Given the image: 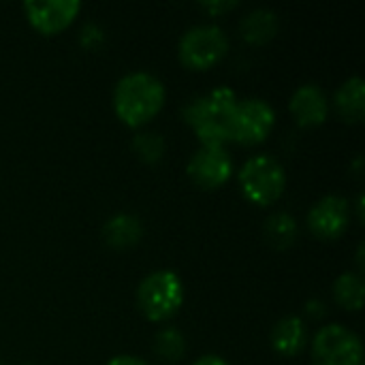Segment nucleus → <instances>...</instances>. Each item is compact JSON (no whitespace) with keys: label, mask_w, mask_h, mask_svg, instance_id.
<instances>
[{"label":"nucleus","mask_w":365,"mask_h":365,"mask_svg":"<svg viewBox=\"0 0 365 365\" xmlns=\"http://www.w3.org/2000/svg\"><path fill=\"white\" fill-rule=\"evenodd\" d=\"M349 225V203L340 195H327L308 214L310 231L321 240H334L342 235Z\"/></svg>","instance_id":"nucleus-9"},{"label":"nucleus","mask_w":365,"mask_h":365,"mask_svg":"<svg viewBox=\"0 0 365 365\" xmlns=\"http://www.w3.org/2000/svg\"><path fill=\"white\" fill-rule=\"evenodd\" d=\"M90 34H92V43L101 41V30H98L94 24H86V26H83V30H81V41L86 43V41L90 38Z\"/></svg>","instance_id":"nucleus-22"},{"label":"nucleus","mask_w":365,"mask_h":365,"mask_svg":"<svg viewBox=\"0 0 365 365\" xmlns=\"http://www.w3.org/2000/svg\"><path fill=\"white\" fill-rule=\"evenodd\" d=\"M201 6L205 9V11H210L212 15H216V13H222V11H229V9H233V6H237V0H205V2H201Z\"/></svg>","instance_id":"nucleus-20"},{"label":"nucleus","mask_w":365,"mask_h":365,"mask_svg":"<svg viewBox=\"0 0 365 365\" xmlns=\"http://www.w3.org/2000/svg\"><path fill=\"white\" fill-rule=\"evenodd\" d=\"M103 233H105L107 244L115 248H128L139 242L143 227H141V220L133 214H115L113 218L105 222Z\"/></svg>","instance_id":"nucleus-14"},{"label":"nucleus","mask_w":365,"mask_h":365,"mask_svg":"<svg viewBox=\"0 0 365 365\" xmlns=\"http://www.w3.org/2000/svg\"><path fill=\"white\" fill-rule=\"evenodd\" d=\"M291 111L302 126H317L327 118L329 103L325 92L317 83H306L293 92Z\"/></svg>","instance_id":"nucleus-11"},{"label":"nucleus","mask_w":365,"mask_h":365,"mask_svg":"<svg viewBox=\"0 0 365 365\" xmlns=\"http://www.w3.org/2000/svg\"><path fill=\"white\" fill-rule=\"evenodd\" d=\"M312 365H364L359 336L338 323L319 329L312 342Z\"/></svg>","instance_id":"nucleus-4"},{"label":"nucleus","mask_w":365,"mask_h":365,"mask_svg":"<svg viewBox=\"0 0 365 365\" xmlns=\"http://www.w3.org/2000/svg\"><path fill=\"white\" fill-rule=\"evenodd\" d=\"M263 233L267 237V242L276 248H287L293 244L295 235H297V222L291 214L287 212H276L265 220Z\"/></svg>","instance_id":"nucleus-16"},{"label":"nucleus","mask_w":365,"mask_h":365,"mask_svg":"<svg viewBox=\"0 0 365 365\" xmlns=\"http://www.w3.org/2000/svg\"><path fill=\"white\" fill-rule=\"evenodd\" d=\"M231 171L233 163L225 148L201 145L188 160V175L201 188H216L225 184Z\"/></svg>","instance_id":"nucleus-8"},{"label":"nucleus","mask_w":365,"mask_h":365,"mask_svg":"<svg viewBox=\"0 0 365 365\" xmlns=\"http://www.w3.org/2000/svg\"><path fill=\"white\" fill-rule=\"evenodd\" d=\"M229 49L225 30L216 24H199L188 28L180 38V58L192 68H205L218 62Z\"/></svg>","instance_id":"nucleus-6"},{"label":"nucleus","mask_w":365,"mask_h":365,"mask_svg":"<svg viewBox=\"0 0 365 365\" xmlns=\"http://www.w3.org/2000/svg\"><path fill=\"white\" fill-rule=\"evenodd\" d=\"M334 295L344 308L359 310L364 304V278L355 272L342 274L334 284Z\"/></svg>","instance_id":"nucleus-17"},{"label":"nucleus","mask_w":365,"mask_h":365,"mask_svg":"<svg viewBox=\"0 0 365 365\" xmlns=\"http://www.w3.org/2000/svg\"><path fill=\"white\" fill-rule=\"evenodd\" d=\"M237 101L240 98L231 88L220 86L203 96L192 98L184 107V118L192 128H199L205 124H227V118Z\"/></svg>","instance_id":"nucleus-7"},{"label":"nucleus","mask_w":365,"mask_h":365,"mask_svg":"<svg viewBox=\"0 0 365 365\" xmlns=\"http://www.w3.org/2000/svg\"><path fill=\"white\" fill-rule=\"evenodd\" d=\"M240 28L248 43H265L278 30V15L267 6H259L242 19Z\"/></svg>","instance_id":"nucleus-15"},{"label":"nucleus","mask_w":365,"mask_h":365,"mask_svg":"<svg viewBox=\"0 0 365 365\" xmlns=\"http://www.w3.org/2000/svg\"><path fill=\"white\" fill-rule=\"evenodd\" d=\"M28 19L41 32H56L71 24L79 13V0H28L24 4Z\"/></svg>","instance_id":"nucleus-10"},{"label":"nucleus","mask_w":365,"mask_h":365,"mask_svg":"<svg viewBox=\"0 0 365 365\" xmlns=\"http://www.w3.org/2000/svg\"><path fill=\"white\" fill-rule=\"evenodd\" d=\"M184 299V284L173 269H158L145 276L137 291L139 308L152 321H163L175 314Z\"/></svg>","instance_id":"nucleus-2"},{"label":"nucleus","mask_w":365,"mask_h":365,"mask_svg":"<svg viewBox=\"0 0 365 365\" xmlns=\"http://www.w3.org/2000/svg\"><path fill=\"white\" fill-rule=\"evenodd\" d=\"M240 184L250 201L259 205H267L282 195L287 184V173L278 158L269 154H257L242 165Z\"/></svg>","instance_id":"nucleus-3"},{"label":"nucleus","mask_w":365,"mask_h":365,"mask_svg":"<svg viewBox=\"0 0 365 365\" xmlns=\"http://www.w3.org/2000/svg\"><path fill=\"white\" fill-rule=\"evenodd\" d=\"M163 103H165L163 81L145 71H135L124 75L113 90V107L118 115L130 126H139L152 115H156Z\"/></svg>","instance_id":"nucleus-1"},{"label":"nucleus","mask_w":365,"mask_h":365,"mask_svg":"<svg viewBox=\"0 0 365 365\" xmlns=\"http://www.w3.org/2000/svg\"><path fill=\"white\" fill-rule=\"evenodd\" d=\"M107 365H148L143 359L139 357H133V355H120V357H113Z\"/></svg>","instance_id":"nucleus-21"},{"label":"nucleus","mask_w":365,"mask_h":365,"mask_svg":"<svg viewBox=\"0 0 365 365\" xmlns=\"http://www.w3.org/2000/svg\"><path fill=\"white\" fill-rule=\"evenodd\" d=\"M308 340L306 325L299 317H284L276 323L272 331V344L282 355H295L304 349Z\"/></svg>","instance_id":"nucleus-12"},{"label":"nucleus","mask_w":365,"mask_h":365,"mask_svg":"<svg viewBox=\"0 0 365 365\" xmlns=\"http://www.w3.org/2000/svg\"><path fill=\"white\" fill-rule=\"evenodd\" d=\"M276 120L274 107L263 98H242L227 118L229 139L240 143H257L267 137Z\"/></svg>","instance_id":"nucleus-5"},{"label":"nucleus","mask_w":365,"mask_h":365,"mask_svg":"<svg viewBox=\"0 0 365 365\" xmlns=\"http://www.w3.org/2000/svg\"><path fill=\"white\" fill-rule=\"evenodd\" d=\"M308 312L312 317H321V314H325V306L321 302H308Z\"/></svg>","instance_id":"nucleus-24"},{"label":"nucleus","mask_w":365,"mask_h":365,"mask_svg":"<svg viewBox=\"0 0 365 365\" xmlns=\"http://www.w3.org/2000/svg\"><path fill=\"white\" fill-rule=\"evenodd\" d=\"M154 346H156V353H158L163 359H167V361L180 359V357L184 355V351H186L184 336H182L178 329H173V327H167V329L158 331L156 344H154Z\"/></svg>","instance_id":"nucleus-18"},{"label":"nucleus","mask_w":365,"mask_h":365,"mask_svg":"<svg viewBox=\"0 0 365 365\" xmlns=\"http://www.w3.org/2000/svg\"><path fill=\"white\" fill-rule=\"evenodd\" d=\"M133 148L139 154V158H143L148 163H154V160H158L163 156L165 141H163V137L158 133H139L133 139Z\"/></svg>","instance_id":"nucleus-19"},{"label":"nucleus","mask_w":365,"mask_h":365,"mask_svg":"<svg viewBox=\"0 0 365 365\" xmlns=\"http://www.w3.org/2000/svg\"><path fill=\"white\" fill-rule=\"evenodd\" d=\"M195 365H229L222 357H218V355H205V357H201V359H197V364Z\"/></svg>","instance_id":"nucleus-23"},{"label":"nucleus","mask_w":365,"mask_h":365,"mask_svg":"<svg viewBox=\"0 0 365 365\" xmlns=\"http://www.w3.org/2000/svg\"><path fill=\"white\" fill-rule=\"evenodd\" d=\"M336 107L344 120L357 122L365 113V83L359 75L349 77L336 92Z\"/></svg>","instance_id":"nucleus-13"}]
</instances>
